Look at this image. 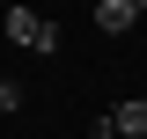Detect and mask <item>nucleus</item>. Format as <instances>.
<instances>
[{"mask_svg":"<svg viewBox=\"0 0 147 139\" xmlns=\"http://www.w3.org/2000/svg\"><path fill=\"white\" fill-rule=\"evenodd\" d=\"M0 29L15 37L22 51H37V59H52V51H59V22H44L37 7H7V15H0Z\"/></svg>","mask_w":147,"mask_h":139,"instance_id":"1","label":"nucleus"},{"mask_svg":"<svg viewBox=\"0 0 147 139\" xmlns=\"http://www.w3.org/2000/svg\"><path fill=\"white\" fill-rule=\"evenodd\" d=\"M110 124H118V139H147V95H125L110 110Z\"/></svg>","mask_w":147,"mask_h":139,"instance_id":"2","label":"nucleus"},{"mask_svg":"<svg viewBox=\"0 0 147 139\" xmlns=\"http://www.w3.org/2000/svg\"><path fill=\"white\" fill-rule=\"evenodd\" d=\"M96 29L103 37H125L132 29V0H96Z\"/></svg>","mask_w":147,"mask_h":139,"instance_id":"3","label":"nucleus"},{"mask_svg":"<svg viewBox=\"0 0 147 139\" xmlns=\"http://www.w3.org/2000/svg\"><path fill=\"white\" fill-rule=\"evenodd\" d=\"M22 110V81H0V117H15Z\"/></svg>","mask_w":147,"mask_h":139,"instance_id":"4","label":"nucleus"},{"mask_svg":"<svg viewBox=\"0 0 147 139\" xmlns=\"http://www.w3.org/2000/svg\"><path fill=\"white\" fill-rule=\"evenodd\" d=\"M132 15H147V0H132Z\"/></svg>","mask_w":147,"mask_h":139,"instance_id":"5","label":"nucleus"}]
</instances>
